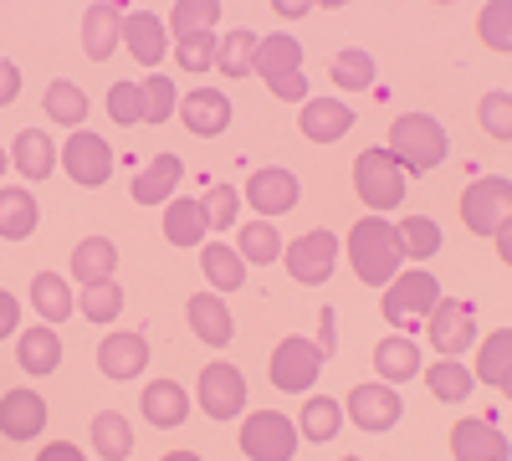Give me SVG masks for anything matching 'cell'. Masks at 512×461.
Wrapping results in <instances>:
<instances>
[{
  "instance_id": "cell-1",
  "label": "cell",
  "mask_w": 512,
  "mask_h": 461,
  "mask_svg": "<svg viewBox=\"0 0 512 461\" xmlns=\"http://www.w3.org/2000/svg\"><path fill=\"white\" fill-rule=\"evenodd\" d=\"M344 257H349V267H354V277H359L364 287H390V282L400 277V267H405L400 241H395V226L384 221V216H364V221L349 231Z\"/></svg>"
},
{
  "instance_id": "cell-2",
  "label": "cell",
  "mask_w": 512,
  "mask_h": 461,
  "mask_svg": "<svg viewBox=\"0 0 512 461\" xmlns=\"http://www.w3.org/2000/svg\"><path fill=\"white\" fill-rule=\"evenodd\" d=\"M446 129L431 118V113H400L390 123V144H384V154H390L405 175H425L436 170V164L446 159Z\"/></svg>"
},
{
  "instance_id": "cell-3",
  "label": "cell",
  "mask_w": 512,
  "mask_h": 461,
  "mask_svg": "<svg viewBox=\"0 0 512 461\" xmlns=\"http://www.w3.org/2000/svg\"><path fill=\"white\" fill-rule=\"evenodd\" d=\"M436 303H441V282L425 267H415V272H400L390 287H384L379 313L390 318L395 328H415V323H425V313H431Z\"/></svg>"
},
{
  "instance_id": "cell-4",
  "label": "cell",
  "mask_w": 512,
  "mask_h": 461,
  "mask_svg": "<svg viewBox=\"0 0 512 461\" xmlns=\"http://www.w3.org/2000/svg\"><path fill=\"white\" fill-rule=\"evenodd\" d=\"M354 195L369 205V211H395V205L405 200V170L384 149H364L354 159Z\"/></svg>"
},
{
  "instance_id": "cell-5",
  "label": "cell",
  "mask_w": 512,
  "mask_h": 461,
  "mask_svg": "<svg viewBox=\"0 0 512 461\" xmlns=\"http://www.w3.org/2000/svg\"><path fill=\"white\" fill-rule=\"evenodd\" d=\"M512 216V180L507 175H487V180H472L461 190V221L466 231L477 236H497Z\"/></svg>"
},
{
  "instance_id": "cell-6",
  "label": "cell",
  "mask_w": 512,
  "mask_h": 461,
  "mask_svg": "<svg viewBox=\"0 0 512 461\" xmlns=\"http://www.w3.org/2000/svg\"><path fill=\"white\" fill-rule=\"evenodd\" d=\"M241 456L246 461H292L297 456V426L282 410H251L241 421Z\"/></svg>"
},
{
  "instance_id": "cell-7",
  "label": "cell",
  "mask_w": 512,
  "mask_h": 461,
  "mask_svg": "<svg viewBox=\"0 0 512 461\" xmlns=\"http://www.w3.org/2000/svg\"><path fill=\"white\" fill-rule=\"evenodd\" d=\"M277 262H287V277L292 282H303V287H318V282H328L333 277V267H338V236L333 231H303L297 241H287V251Z\"/></svg>"
},
{
  "instance_id": "cell-8",
  "label": "cell",
  "mask_w": 512,
  "mask_h": 461,
  "mask_svg": "<svg viewBox=\"0 0 512 461\" xmlns=\"http://www.w3.org/2000/svg\"><path fill=\"white\" fill-rule=\"evenodd\" d=\"M425 339L441 349V359H456L461 349H472L477 344V313H472V303L441 298L431 313H425Z\"/></svg>"
},
{
  "instance_id": "cell-9",
  "label": "cell",
  "mask_w": 512,
  "mask_h": 461,
  "mask_svg": "<svg viewBox=\"0 0 512 461\" xmlns=\"http://www.w3.org/2000/svg\"><path fill=\"white\" fill-rule=\"evenodd\" d=\"M318 374H323V349H318V344H308V339H282V344L272 349L267 380H272L277 390H287V395L313 390Z\"/></svg>"
},
{
  "instance_id": "cell-10",
  "label": "cell",
  "mask_w": 512,
  "mask_h": 461,
  "mask_svg": "<svg viewBox=\"0 0 512 461\" xmlns=\"http://www.w3.org/2000/svg\"><path fill=\"white\" fill-rule=\"evenodd\" d=\"M195 395H200V410L210 415V421H236V415L246 410V380H241V369L226 364V359L200 369Z\"/></svg>"
},
{
  "instance_id": "cell-11",
  "label": "cell",
  "mask_w": 512,
  "mask_h": 461,
  "mask_svg": "<svg viewBox=\"0 0 512 461\" xmlns=\"http://www.w3.org/2000/svg\"><path fill=\"white\" fill-rule=\"evenodd\" d=\"M57 159L67 164V175H72L82 190H98V185H108V175H113V149H108V139H103V134H88V129H77V134L62 144Z\"/></svg>"
},
{
  "instance_id": "cell-12",
  "label": "cell",
  "mask_w": 512,
  "mask_h": 461,
  "mask_svg": "<svg viewBox=\"0 0 512 461\" xmlns=\"http://www.w3.org/2000/svg\"><path fill=\"white\" fill-rule=\"evenodd\" d=\"M344 415H349L359 431H374L379 436V431H390L400 415H405L400 410V390L395 385H379V380L374 385H354L349 400H344Z\"/></svg>"
},
{
  "instance_id": "cell-13",
  "label": "cell",
  "mask_w": 512,
  "mask_h": 461,
  "mask_svg": "<svg viewBox=\"0 0 512 461\" xmlns=\"http://www.w3.org/2000/svg\"><path fill=\"white\" fill-rule=\"evenodd\" d=\"M451 456L456 461H507V436L492 426V415H466L451 426Z\"/></svg>"
},
{
  "instance_id": "cell-14",
  "label": "cell",
  "mask_w": 512,
  "mask_h": 461,
  "mask_svg": "<svg viewBox=\"0 0 512 461\" xmlns=\"http://www.w3.org/2000/svg\"><path fill=\"white\" fill-rule=\"evenodd\" d=\"M297 195H303V185H297L292 170H277V164H267V170H256L246 180V205L256 216H287Z\"/></svg>"
},
{
  "instance_id": "cell-15",
  "label": "cell",
  "mask_w": 512,
  "mask_h": 461,
  "mask_svg": "<svg viewBox=\"0 0 512 461\" xmlns=\"http://www.w3.org/2000/svg\"><path fill=\"white\" fill-rule=\"evenodd\" d=\"M98 369L103 380H139V374L149 369V339L144 333H108V339L98 344Z\"/></svg>"
},
{
  "instance_id": "cell-16",
  "label": "cell",
  "mask_w": 512,
  "mask_h": 461,
  "mask_svg": "<svg viewBox=\"0 0 512 461\" xmlns=\"http://www.w3.org/2000/svg\"><path fill=\"white\" fill-rule=\"evenodd\" d=\"M180 118L195 139H216L231 129V98L216 93V88H195V93H180Z\"/></svg>"
},
{
  "instance_id": "cell-17",
  "label": "cell",
  "mask_w": 512,
  "mask_h": 461,
  "mask_svg": "<svg viewBox=\"0 0 512 461\" xmlns=\"http://www.w3.org/2000/svg\"><path fill=\"white\" fill-rule=\"evenodd\" d=\"M297 129H303V139H313V144H338L354 129V108L344 98H308L303 113H297Z\"/></svg>"
},
{
  "instance_id": "cell-18",
  "label": "cell",
  "mask_w": 512,
  "mask_h": 461,
  "mask_svg": "<svg viewBox=\"0 0 512 461\" xmlns=\"http://www.w3.org/2000/svg\"><path fill=\"white\" fill-rule=\"evenodd\" d=\"M47 426V400L36 390H6L0 395V436L6 441H36Z\"/></svg>"
},
{
  "instance_id": "cell-19",
  "label": "cell",
  "mask_w": 512,
  "mask_h": 461,
  "mask_svg": "<svg viewBox=\"0 0 512 461\" xmlns=\"http://www.w3.org/2000/svg\"><path fill=\"white\" fill-rule=\"evenodd\" d=\"M118 41H123V6L98 0V6L82 11V52H88L93 62H108L118 52Z\"/></svg>"
},
{
  "instance_id": "cell-20",
  "label": "cell",
  "mask_w": 512,
  "mask_h": 461,
  "mask_svg": "<svg viewBox=\"0 0 512 461\" xmlns=\"http://www.w3.org/2000/svg\"><path fill=\"white\" fill-rule=\"evenodd\" d=\"M185 318L195 328V339L210 344V349H226L236 339V323H231V308L226 298H210V292H195V298L185 303Z\"/></svg>"
},
{
  "instance_id": "cell-21",
  "label": "cell",
  "mask_w": 512,
  "mask_h": 461,
  "mask_svg": "<svg viewBox=\"0 0 512 461\" xmlns=\"http://www.w3.org/2000/svg\"><path fill=\"white\" fill-rule=\"evenodd\" d=\"M251 72L262 77L267 88H277V82L303 72V47H297L292 36H262L256 41V57H251Z\"/></svg>"
},
{
  "instance_id": "cell-22",
  "label": "cell",
  "mask_w": 512,
  "mask_h": 461,
  "mask_svg": "<svg viewBox=\"0 0 512 461\" xmlns=\"http://www.w3.org/2000/svg\"><path fill=\"white\" fill-rule=\"evenodd\" d=\"M118 272V246L108 236H82L72 246V282L77 287H98V282H113Z\"/></svg>"
},
{
  "instance_id": "cell-23",
  "label": "cell",
  "mask_w": 512,
  "mask_h": 461,
  "mask_svg": "<svg viewBox=\"0 0 512 461\" xmlns=\"http://www.w3.org/2000/svg\"><path fill=\"white\" fill-rule=\"evenodd\" d=\"M123 47L134 62L144 67H159L164 62V47H169V36H164V21L154 11H128L123 16Z\"/></svg>"
},
{
  "instance_id": "cell-24",
  "label": "cell",
  "mask_w": 512,
  "mask_h": 461,
  "mask_svg": "<svg viewBox=\"0 0 512 461\" xmlns=\"http://www.w3.org/2000/svg\"><path fill=\"white\" fill-rule=\"evenodd\" d=\"M185 180V164H180V154H154L149 164H144V175H134V200L139 205H164L169 195H175V185Z\"/></svg>"
},
{
  "instance_id": "cell-25",
  "label": "cell",
  "mask_w": 512,
  "mask_h": 461,
  "mask_svg": "<svg viewBox=\"0 0 512 461\" xmlns=\"http://www.w3.org/2000/svg\"><path fill=\"white\" fill-rule=\"evenodd\" d=\"M139 410H144V421H149V426L175 431V426H185V415H190V395H185L175 380H154V385L144 390Z\"/></svg>"
},
{
  "instance_id": "cell-26",
  "label": "cell",
  "mask_w": 512,
  "mask_h": 461,
  "mask_svg": "<svg viewBox=\"0 0 512 461\" xmlns=\"http://www.w3.org/2000/svg\"><path fill=\"white\" fill-rule=\"evenodd\" d=\"M16 359H21V369L26 374H52L57 364H62V339H57V328L52 323H36V328H26L21 339H16Z\"/></svg>"
},
{
  "instance_id": "cell-27",
  "label": "cell",
  "mask_w": 512,
  "mask_h": 461,
  "mask_svg": "<svg viewBox=\"0 0 512 461\" xmlns=\"http://www.w3.org/2000/svg\"><path fill=\"white\" fill-rule=\"evenodd\" d=\"M425 364H420V349L415 339H379L374 344V374H379V385H405L415 380Z\"/></svg>"
},
{
  "instance_id": "cell-28",
  "label": "cell",
  "mask_w": 512,
  "mask_h": 461,
  "mask_svg": "<svg viewBox=\"0 0 512 461\" xmlns=\"http://www.w3.org/2000/svg\"><path fill=\"white\" fill-rule=\"evenodd\" d=\"M41 211H36V195L21 185H0V241H26L36 231Z\"/></svg>"
},
{
  "instance_id": "cell-29",
  "label": "cell",
  "mask_w": 512,
  "mask_h": 461,
  "mask_svg": "<svg viewBox=\"0 0 512 461\" xmlns=\"http://www.w3.org/2000/svg\"><path fill=\"white\" fill-rule=\"evenodd\" d=\"M11 164L26 175V180H47L57 170V144L52 134H41V129H21L16 144H11Z\"/></svg>"
},
{
  "instance_id": "cell-30",
  "label": "cell",
  "mask_w": 512,
  "mask_h": 461,
  "mask_svg": "<svg viewBox=\"0 0 512 461\" xmlns=\"http://www.w3.org/2000/svg\"><path fill=\"white\" fill-rule=\"evenodd\" d=\"M31 308H36L41 323H52V328H57L62 318H72L77 303H72L67 277H57V272H36V277H31Z\"/></svg>"
},
{
  "instance_id": "cell-31",
  "label": "cell",
  "mask_w": 512,
  "mask_h": 461,
  "mask_svg": "<svg viewBox=\"0 0 512 461\" xmlns=\"http://www.w3.org/2000/svg\"><path fill=\"white\" fill-rule=\"evenodd\" d=\"M221 0H175L169 6V36L175 41H190V36H210L221 21Z\"/></svg>"
},
{
  "instance_id": "cell-32",
  "label": "cell",
  "mask_w": 512,
  "mask_h": 461,
  "mask_svg": "<svg viewBox=\"0 0 512 461\" xmlns=\"http://www.w3.org/2000/svg\"><path fill=\"white\" fill-rule=\"evenodd\" d=\"M200 267H205V282L216 292H241L246 287V262L236 257V246H226V241H205Z\"/></svg>"
},
{
  "instance_id": "cell-33",
  "label": "cell",
  "mask_w": 512,
  "mask_h": 461,
  "mask_svg": "<svg viewBox=\"0 0 512 461\" xmlns=\"http://www.w3.org/2000/svg\"><path fill=\"white\" fill-rule=\"evenodd\" d=\"M41 103H47V118L62 123V129H88V93L77 88V82L57 77L47 93H41Z\"/></svg>"
},
{
  "instance_id": "cell-34",
  "label": "cell",
  "mask_w": 512,
  "mask_h": 461,
  "mask_svg": "<svg viewBox=\"0 0 512 461\" xmlns=\"http://www.w3.org/2000/svg\"><path fill=\"white\" fill-rule=\"evenodd\" d=\"M236 257L251 262V267H272V262L282 257L277 226H272V221H246V226H236Z\"/></svg>"
},
{
  "instance_id": "cell-35",
  "label": "cell",
  "mask_w": 512,
  "mask_h": 461,
  "mask_svg": "<svg viewBox=\"0 0 512 461\" xmlns=\"http://www.w3.org/2000/svg\"><path fill=\"white\" fill-rule=\"evenodd\" d=\"M472 380L492 385V390H507L512 385V333L497 328L492 339H482V354H477V374Z\"/></svg>"
},
{
  "instance_id": "cell-36",
  "label": "cell",
  "mask_w": 512,
  "mask_h": 461,
  "mask_svg": "<svg viewBox=\"0 0 512 461\" xmlns=\"http://www.w3.org/2000/svg\"><path fill=\"white\" fill-rule=\"evenodd\" d=\"M93 451L103 461H128V451H134V426H128L118 410H98L93 415Z\"/></svg>"
},
{
  "instance_id": "cell-37",
  "label": "cell",
  "mask_w": 512,
  "mask_h": 461,
  "mask_svg": "<svg viewBox=\"0 0 512 461\" xmlns=\"http://www.w3.org/2000/svg\"><path fill=\"white\" fill-rule=\"evenodd\" d=\"M164 241H169V246H200V241H205L200 200H169V205H164Z\"/></svg>"
},
{
  "instance_id": "cell-38",
  "label": "cell",
  "mask_w": 512,
  "mask_h": 461,
  "mask_svg": "<svg viewBox=\"0 0 512 461\" xmlns=\"http://www.w3.org/2000/svg\"><path fill=\"white\" fill-rule=\"evenodd\" d=\"M395 241H400V257L425 262V257H436V251H441V226L431 216H405L395 226Z\"/></svg>"
},
{
  "instance_id": "cell-39",
  "label": "cell",
  "mask_w": 512,
  "mask_h": 461,
  "mask_svg": "<svg viewBox=\"0 0 512 461\" xmlns=\"http://www.w3.org/2000/svg\"><path fill=\"white\" fill-rule=\"evenodd\" d=\"M420 374H425V385H431V395H436V400H451V405H461L466 395L477 390L472 369H461L456 359H436L431 369H420Z\"/></svg>"
},
{
  "instance_id": "cell-40",
  "label": "cell",
  "mask_w": 512,
  "mask_h": 461,
  "mask_svg": "<svg viewBox=\"0 0 512 461\" xmlns=\"http://www.w3.org/2000/svg\"><path fill=\"white\" fill-rule=\"evenodd\" d=\"M297 421H303V426H297V436H308V441H333L338 426H344V405L328 400V395H313Z\"/></svg>"
},
{
  "instance_id": "cell-41",
  "label": "cell",
  "mask_w": 512,
  "mask_h": 461,
  "mask_svg": "<svg viewBox=\"0 0 512 461\" xmlns=\"http://www.w3.org/2000/svg\"><path fill=\"white\" fill-rule=\"evenodd\" d=\"M328 77H333V88H344V93H364L369 82H374V57L364 47H344V52L333 57Z\"/></svg>"
},
{
  "instance_id": "cell-42",
  "label": "cell",
  "mask_w": 512,
  "mask_h": 461,
  "mask_svg": "<svg viewBox=\"0 0 512 461\" xmlns=\"http://www.w3.org/2000/svg\"><path fill=\"white\" fill-rule=\"evenodd\" d=\"M256 41H262V36H251L246 26L216 36V67H221L226 77H246V72H251V57H256Z\"/></svg>"
},
{
  "instance_id": "cell-43",
  "label": "cell",
  "mask_w": 512,
  "mask_h": 461,
  "mask_svg": "<svg viewBox=\"0 0 512 461\" xmlns=\"http://www.w3.org/2000/svg\"><path fill=\"white\" fill-rule=\"evenodd\" d=\"M200 216H205L210 231H231L236 216H241V190L236 185H210L200 195Z\"/></svg>"
},
{
  "instance_id": "cell-44",
  "label": "cell",
  "mask_w": 512,
  "mask_h": 461,
  "mask_svg": "<svg viewBox=\"0 0 512 461\" xmlns=\"http://www.w3.org/2000/svg\"><path fill=\"white\" fill-rule=\"evenodd\" d=\"M139 88H144V123H169L180 113V88L164 72H149V82H139Z\"/></svg>"
},
{
  "instance_id": "cell-45",
  "label": "cell",
  "mask_w": 512,
  "mask_h": 461,
  "mask_svg": "<svg viewBox=\"0 0 512 461\" xmlns=\"http://www.w3.org/2000/svg\"><path fill=\"white\" fill-rule=\"evenodd\" d=\"M477 36L487 41L492 52H507L512 47V6H507V0H492V6L477 11Z\"/></svg>"
},
{
  "instance_id": "cell-46",
  "label": "cell",
  "mask_w": 512,
  "mask_h": 461,
  "mask_svg": "<svg viewBox=\"0 0 512 461\" xmlns=\"http://www.w3.org/2000/svg\"><path fill=\"white\" fill-rule=\"evenodd\" d=\"M118 313H123V287L118 282L82 287V318H88V323H113Z\"/></svg>"
},
{
  "instance_id": "cell-47",
  "label": "cell",
  "mask_w": 512,
  "mask_h": 461,
  "mask_svg": "<svg viewBox=\"0 0 512 461\" xmlns=\"http://www.w3.org/2000/svg\"><path fill=\"white\" fill-rule=\"evenodd\" d=\"M108 118L123 123V129L128 123H144V88L139 82H113L108 88Z\"/></svg>"
},
{
  "instance_id": "cell-48",
  "label": "cell",
  "mask_w": 512,
  "mask_h": 461,
  "mask_svg": "<svg viewBox=\"0 0 512 461\" xmlns=\"http://www.w3.org/2000/svg\"><path fill=\"white\" fill-rule=\"evenodd\" d=\"M477 118H482V129L497 139V144H507L512 139V98L497 88V93H487L482 98V108H477Z\"/></svg>"
},
{
  "instance_id": "cell-49",
  "label": "cell",
  "mask_w": 512,
  "mask_h": 461,
  "mask_svg": "<svg viewBox=\"0 0 512 461\" xmlns=\"http://www.w3.org/2000/svg\"><path fill=\"white\" fill-rule=\"evenodd\" d=\"M175 62L185 72H205L216 67V36H190V41H175Z\"/></svg>"
},
{
  "instance_id": "cell-50",
  "label": "cell",
  "mask_w": 512,
  "mask_h": 461,
  "mask_svg": "<svg viewBox=\"0 0 512 461\" xmlns=\"http://www.w3.org/2000/svg\"><path fill=\"white\" fill-rule=\"evenodd\" d=\"M21 98V67L11 57H0V108H11Z\"/></svg>"
},
{
  "instance_id": "cell-51",
  "label": "cell",
  "mask_w": 512,
  "mask_h": 461,
  "mask_svg": "<svg viewBox=\"0 0 512 461\" xmlns=\"http://www.w3.org/2000/svg\"><path fill=\"white\" fill-rule=\"evenodd\" d=\"M16 323H21V303L11 298L6 287H0V339H11V333H16Z\"/></svg>"
},
{
  "instance_id": "cell-52",
  "label": "cell",
  "mask_w": 512,
  "mask_h": 461,
  "mask_svg": "<svg viewBox=\"0 0 512 461\" xmlns=\"http://www.w3.org/2000/svg\"><path fill=\"white\" fill-rule=\"evenodd\" d=\"M272 98H282V103H308V77L297 72V77L277 82V88H272Z\"/></svg>"
},
{
  "instance_id": "cell-53",
  "label": "cell",
  "mask_w": 512,
  "mask_h": 461,
  "mask_svg": "<svg viewBox=\"0 0 512 461\" xmlns=\"http://www.w3.org/2000/svg\"><path fill=\"white\" fill-rule=\"evenodd\" d=\"M36 461H82V451H77L72 441H52V446H41Z\"/></svg>"
},
{
  "instance_id": "cell-54",
  "label": "cell",
  "mask_w": 512,
  "mask_h": 461,
  "mask_svg": "<svg viewBox=\"0 0 512 461\" xmlns=\"http://www.w3.org/2000/svg\"><path fill=\"white\" fill-rule=\"evenodd\" d=\"M277 16H287V21H303L313 6H308V0H277V6H272Z\"/></svg>"
},
{
  "instance_id": "cell-55",
  "label": "cell",
  "mask_w": 512,
  "mask_h": 461,
  "mask_svg": "<svg viewBox=\"0 0 512 461\" xmlns=\"http://www.w3.org/2000/svg\"><path fill=\"white\" fill-rule=\"evenodd\" d=\"M318 349L333 359V349H338V328H333V313H323V339H318Z\"/></svg>"
},
{
  "instance_id": "cell-56",
  "label": "cell",
  "mask_w": 512,
  "mask_h": 461,
  "mask_svg": "<svg viewBox=\"0 0 512 461\" xmlns=\"http://www.w3.org/2000/svg\"><path fill=\"white\" fill-rule=\"evenodd\" d=\"M159 461H200L195 451H169V456H159Z\"/></svg>"
},
{
  "instance_id": "cell-57",
  "label": "cell",
  "mask_w": 512,
  "mask_h": 461,
  "mask_svg": "<svg viewBox=\"0 0 512 461\" xmlns=\"http://www.w3.org/2000/svg\"><path fill=\"white\" fill-rule=\"evenodd\" d=\"M6 170H11V154H6V149H0V175H6Z\"/></svg>"
},
{
  "instance_id": "cell-58",
  "label": "cell",
  "mask_w": 512,
  "mask_h": 461,
  "mask_svg": "<svg viewBox=\"0 0 512 461\" xmlns=\"http://www.w3.org/2000/svg\"><path fill=\"white\" fill-rule=\"evenodd\" d=\"M344 461H364V456H344Z\"/></svg>"
}]
</instances>
